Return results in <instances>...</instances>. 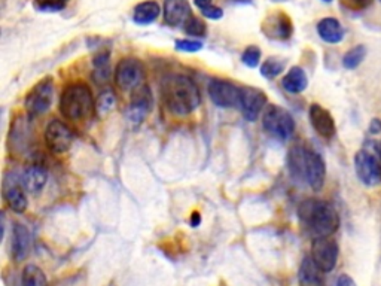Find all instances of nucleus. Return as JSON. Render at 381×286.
Segmentation results:
<instances>
[{
	"mask_svg": "<svg viewBox=\"0 0 381 286\" xmlns=\"http://www.w3.org/2000/svg\"><path fill=\"white\" fill-rule=\"evenodd\" d=\"M161 97L165 109L176 116L190 115L201 103L197 83L185 75L167 76L161 83Z\"/></svg>",
	"mask_w": 381,
	"mask_h": 286,
	"instance_id": "f257e3e1",
	"label": "nucleus"
},
{
	"mask_svg": "<svg viewBox=\"0 0 381 286\" xmlns=\"http://www.w3.org/2000/svg\"><path fill=\"white\" fill-rule=\"evenodd\" d=\"M298 217L314 237H331L340 229V214L328 201L304 200L298 207Z\"/></svg>",
	"mask_w": 381,
	"mask_h": 286,
	"instance_id": "f03ea898",
	"label": "nucleus"
},
{
	"mask_svg": "<svg viewBox=\"0 0 381 286\" xmlns=\"http://www.w3.org/2000/svg\"><path fill=\"white\" fill-rule=\"evenodd\" d=\"M60 112L69 121H83L97 112L91 88L83 82L67 86L60 97Z\"/></svg>",
	"mask_w": 381,
	"mask_h": 286,
	"instance_id": "7ed1b4c3",
	"label": "nucleus"
},
{
	"mask_svg": "<svg viewBox=\"0 0 381 286\" xmlns=\"http://www.w3.org/2000/svg\"><path fill=\"white\" fill-rule=\"evenodd\" d=\"M262 127L271 137L288 142L295 133V119L282 106L271 104L265 107L264 115H262Z\"/></svg>",
	"mask_w": 381,
	"mask_h": 286,
	"instance_id": "20e7f679",
	"label": "nucleus"
},
{
	"mask_svg": "<svg viewBox=\"0 0 381 286\" xmlns=\"http://www.w3.org/2000/svg\"><path fill=\"white\" fill-rule=\"evenodd\" d=\"M54 102V81L51 76L41 79L36 86L29 91L24 107L30 118L41 116L50 111Z\"/></svg>",
	"mask_w": 381,
	"mask_h": 286,
	"instance_id": "39448f33",
	"label": "nucleus"
},
{
	"mask_svg": "<svg viewBox=\"0 0 381 286\" xmlns=\"http://www.w3.org/2000/svg\"><path fill=\"white\" fill-rule=\"evenodd\" d=\"M115 82L123 91H136L145 82V66L134 57L123 58L115 70Z\"/></svg>",
	"mask_w": 381,
	"mask_h": 286,
	"instance_id": "423d86ee",
	"label": "nucleus"
},
{
	"mask_svg": "<svg viewBox=\"0 0 381 286\" xmlns=\"http://www.w3.org/2000/svg\"><path fill=\"white\" fill-rule=\"evenodd\" d=\"M340 249L337 242L331 237H314L312 243V259L314 264L324 271L329 273L337 266Z\"/></svg>",
	"mask_w": 381,
	"mask_h": 286,
	"instance_id": "0eeeda50",
	"label": "nucleus"
},
{
	"mask_svg": "<svg viewBox=\"0 0 381 286\" xmlns=\"http://www.w3.org/2000/svg\"><path fill=\"white\" fill-rule=\"evenodd\" d=\"M43 137L48 149L54 154L67 152L75 140L74 130L63 121H60V119H54L46 125Z\"/></svg>",
	"mask_w": 381,
	"mask_h": 286,
	"instance_id": "6e6552de",
	"label": "nucleus"
},
{
	"mask_svg": "<svg viewBox=\"0 0 381 286\" xmlns=\"http://www.w3.org/2000/svg\"><path fill=\"white\" fill-rule=\"evenodd\" d=\"M261 32L271 41H289L293 34V22L283 11H276L261 22Z\"/></svg>",
	"mask_w": 381,
	"mask_h": 286,
	"instance_id": "1a4fd4ad",
	"label": "nucleus"
},
{
	"mask_svg": "<svg viewBox=\"0 0 381 286\" xmlns=\"http://www.w3.org/2000/svg\"><path fill=\"white\" fill-rule=\"evenodd\" d=\"M354 170L359 181L366 186H377L381 184V165L371 152L365 149L356 152Z\"/></svg>",
	"mask_w": 381,
	"mask_h": 286,
	"instance_id": "9d476101",
	"label": "nucleus"
},
{
	"mask_svg": "<svg viewBox=\"0 0 381 286\" xmlns=\"http://www.w3.org/2000/svg\"><path fill=\"white\" fill-rule=\"evenodd\" d=\"M240 93L242 88L222 79H214L209 83V95L212 102L222 109L240 106Z\"/></svg>",
	"mask_w": 381,
	"mask_h": 286,
	"instance_id": "9b49d317",
	"label": "nucleus"
},
{
	"mask_svg": "<svg viewBox=\"0 0 381 286\" xmlns=\"http://www.w3.org/2000/svg\"><path fill=\"white\" fill-rule=\"evenodd\" d=\"M268 102L267 94L255 87H243L240 93V109L246 121L255 123Z\"/></svg>",
	"mask_w": 381,
	"mask_h": 286,
	"instance_id": "f8f14e48",
	"label": "nucleus"
},
{
	"mask_svg": "<svg viewBox=\"0 0 381 286\" xmlns=\"http://www.w3.org/2000/svg\"><path fill=\"white\" fill-rule=\"evenodd\" d=\"M326 164L321 155L313 149L305 151V182L313 191H319L325 185Z\"/></svg>",
	"mask_w": 381,
	"mask_h": 286,
	"instance_id": "ddd939ff",
	"label": "nucleus"
},
{
	"mask_svg": "<svg viewBox=\"0 0 381 286\" xmlns=\"http://www.w3.org/2000/svg\"><path fill=\"white\" fill-rule=\"evenodd\" d=\"M308 118L310 123H312V127L314 128L316 133L325 139L333 137L337 131L335 121H333V116L328 109H325L324 106H320L317 103H313L308 109Z\"/></svg>",
	"mask_w": 381,
	"mask_h": 286,
	"instance_id": "4468645a",
	"label": "nucleus"
},
{
	"mask_svg": "<svg viewBox=\"0 0 381 286\" xmlns=\"http://www.w3.org/2000/svg\"><path fill=\"white\" fill-rule=\"evenodd\" d=\"M32 250V234L24 224L15 222L12 229V240H11V255L15 262L26 261Z\"/></svg>",
	"mask_w": 381,
	"mask_h": 286,
	"instance_id": "2eb2a0df",
	"label": "nucleus"
},
{
	"mask_svg": "<svg viewBox=\"0 0 381 286\" xmlns=\"http://www.w3.org/2000/svg\"><path fill=\"white\" fill-rule=\"evenodd\" d=\"M4 200L8 207L15 213H24L29 207V201L26 196V189L22 188L17 177L6 179L4 184Z\"/></svg>",
	"mask_w": 381,
	"mask_h": 286,
	"instance_id": "dca6fc26",
	"label": "nucleus"
},
{
	"mask_svg": "<svg viewBox=\"0 0 381 286\" xmlns=\"http://www.w3.org/2000/svg\"><path fill=\"white\" fill-rule=\"evenodd\" d=\"M190 17H193V9L188 0H164V22L167 26H185Z\"/></svg>",
	"mask_w": 381,
	"mask_h": 286,
	"instance_id": "f3484780",
	"label": "nucleus"
},
{
	"mask_svg": "<svg viewBox=\"0 0 381 286\" xmlns=\"http://www.w3.org/2000/svg\"><path fill=\"white\" fill-rule=\"evenodd\" d=\"M151 106H152L151 91L148 88L143 91V88L140 87L139 91L134 94L133 102H131L130 106L127 107L125 116L131 124H141L151 112Z\"/></svg>",
	"mask_w": 381,
	"mask_h": 286,
	"instance_id": "a211bd4d",
	"label": "nucleus"
},
{
	"mask_svg": "<svg viewBox=\"0 0 381 286\" xmlns=\"http://www.w3.org/2000/svg\"><path fill=\"white\" fill-rule=\"evenodd\" d=\"M22 188L30 194H39L48 182V173L42 165H29L20 176Z\"/></svg>",
	"mask_w": 381,
	"mask_h": 286,
	"instance_id": "6ab92c4d",
	"label": "nucleus"
},
{
	"mask_svg": "<svg viewBox=\"0 0 381 286\" xmlns=\"http://www.w3.org/2000/svg\"><path fill=\"white\" fill-rule=\"evenodd\" d=\"M317 34L320 36L321 41H325L326 43L335 45L344 39V27L337 18L326 17V18L319 21Z\"/></svg>",
	"mask_w": 381,
	"mask_h": 286,
	"instance_id": "aec40b11",
	"label": "nucleus"
},
{
	"mask_svg": "<svg viewBox=\"0 0 381 286\" xmlns=\"http://www.w3.org/2000/svg\"><path fill=\"white\" fill-rule=\"evenodd\" d=\"M321 271L312 259V257H305L301 262L300 271H298V280L300 286H325Z\"/></svg>",
	"mask_w": 381,
	"mask_h": 286,
	"instance_id": "412c9836",
	"label": "nucleus"
},
{
	"mask_svg": "<svg viewBox=\"0 0 381 286\" xmlns=\"http://www.w3.org/2000/svg\"><path fill=\"white\" fill-rule=\"evenodd\" d=\"M305 151L307 148L295 145L288 152V169L295 181H305Z\"/></svg>",
	"mask_w": 381,
	"mask_h": 286,
	"instance_id": "4be33fe9",
	"label": "nucleus"
},
{
	"mask_svg": "<svg viewBox=\"0 0 381 286\" xmlns=\"http://www.w3.org/2000/svg\"><path fill=\"white\" fill-rule=\"evenodd\" d=\"M308 86V78L303 67L293 66L282 79V87L291 94H301Z\"/></svg>",
	"mask_w": 381,
	"mask_h": 286,
	"instance_id": "5701e85b",
	"label": "nucleus"
},
{
	"mask_svg": "<svg viewBox=\"0 0 381 286\" xmlns=\"http://www.w3.org/2000/svg\"><path fill=\"white\" fill-rule=\"evenodd\" d=\"M160 5L155 0H146L136 5L133 11V21L139 26H149L160 17Z\"/></svg>",
	"mask_w": 381,
	"mask_h": 286,
	"instance_id": "b1692460",
	"label": "nucleus"
},
{
	"mask_svg": "<svg viewBox=\"0 0 381 286\" xmlns=\"http://www.w3.org/2000/svg\"><path fill=\"white\" fill-rule=\"evenodd\" d=\"M21 283L22 286H48V279L41 267L29 264L22 270Z\"/></svg>",
	"mask_w": 381,
	"mask_h": 286,
	"instance_id": "393cba45",
	"label": "nucleus"
},
{
	"mask_svg": "<svg viewBox=\"0 0 381 286\" xmlns=\"http://www.w3.org/2000/svg\"><path fill=\"white\" fill-rule=\"evenodd\" d=\"M109 58H111L109 51H102L94 57L92 60L94 81L103 83L109 79Z\"/></svg>",
	"mask_w": 381,
	"mask_h": 286,
	"instance_id": "a878e982",
	"label": "nucleus"
},
{
	"mask_svg": "<svg viewBox=\"0 0 381 286\" xmlns=\"http://www.w3.org/2000/svg\"><path fill=\"white\" fill-rule=\"evenodd\" d=\"M286 67V60L280 57H270L261 66V75L267 79L277 78Z\"/></svg>",
	"mask_w": 381,
	"mask_h": 286,
	"instance_id": "bb28decb",
	"label": "nucleus"
},
{
	"mask_svg": "<svg viewBox=\"0 0 381 286\" xmlns=\"http://www.w3.org/2000/svg\"><path fill=\"white\" fill-rule=\"evenodd\" d=\"M365 55H366V48L363 45H357L344 54L342 66L349 70L359 67L361 63L365 60Z\"/></svg>",
	"mask_w": 381,
	"mask_h": 286,
	"instance_id": "cd10ccee",
	"label": "nucleus"
},
{
	"mask_svg": "<svg viewBox=\"0 0 381 286\" xmlns=\"http://www.w3.org/2000/svg\"><path fill=\"white\" fill-rule=\"evenodd\" d=\"M195 6L200 9V12L202 15H205L206 18L209 20H221L223 17V11L222 8L216 6L213 4V0H194Z\"/></svg>",
	"mask_w": 381,
	"mask_h": 286,
	"instance_id": "c85d7f7f",
	"label": "nucleus"
},
{
	"mask_svg": "<svg viewBox=\"0 0 381 286\" xmlns=\"http://www.w3.org/2000/svg\"><path fill=\"white\" fill-rule=\"evenodd\" d=\"M115 103H116V97H115V93L112 90L102 91L99 94L97 100H95V106H97V112L100 115L109 114L115 107Z\"/></svg>",
	"mask_w": 381,
	"mask_h": 286,
	"instance_id": "c756f323",
	"label": "nucleus"
},
{
	"mask_svg": "<svg viewBox=\"0 0 381 286\" xmlns=\"http://www.w3.org/2000/svg\"><path fill=\"white\" fill-rule=\"evenodd\" d=\"M70 0H33V6L39 12H60L66 9Z\"/></svg>",
	"mask_w": 381,
	"mask_h": 286,
	"instance_id": "7c9ffc66",
	"label": "nucleus"
},
{
	"mask_svg": "<svg viewBox=\"0 0 381 286\" xmlns=\"http://www.w3.org/2000/svg\"><path fill=\"white\" fill-rule=\"evenodd\" d=\"M183 30L188 36H195V38H202L207 33V26L205 21L200 20L198 17H190L183 26Z\"/></svg>",
	"mask_w": 381,
	"mask_h": 286,
	"instance_id": "2f4dec72",
	"label": "nucleus"
},
{
	"mask_svg": "<svg viewBox=\"0 0 381 286\" xmlns=\"http://www.w3.org/2000/svg\"><path fill=\"white\" fill-rule=\"evenodd\" d=\"M261 62V50L256 46V45H250L247 46L246 50L243 51L242 54V63L249 67V69H254Z\"/></svg>",
	"mask_w": 381,
	"mask_h": 286,
	"instance_id": "473e14b6",
	"label": "nucleus"
},
{
	"mask_svg": "<svg viewBox=\"0 0 381 286\" xmlns=\"http://www.w3.org/2000/svg\"><path fill=\"white\" fill-rule=\"evenodd\" d=\"M174 46L177 51H182V53H198L200 50H202V42L194 41V39H181V41H176Z\"/></svg>",
	"mask_w": 381,
	"mask_h": 286,
	"instance_id": "72a5a7b5",
	"label": "nucleus"
},
{
	"mask_svg": "<svg viewBox=\"0 0 381 286\" xmlns=\"http://www.w3.org/2000/svg\"><path fill=\"white\" fill-rule=\"evenodd\" d=\"M344 2L353 9H363L371 4V0H344Z\"/></svg>",
	"mask_w": 381,
	"mask_h": 286,
	"instance_id": "f704fd0d",
	"label": "nucleus"
},
{
	"mask_svg": "<svg viewBox=\"0 0 381 286\" xmlns=\"http://www.w3.org/2000/svg\"><path fill=\"white\" fill-rule=\"evenodd\" d=\"M337 286H357V285L349 274H340V278L337 279Z\"/></svg>",
	"mask_w": 381,
	"mask_h": 286,
	"instance_id": "c9c22d12",
	"label": "nucleus"
},
{
	"mask_svg": "<svg viewBox=\"0 0 381 286\" xmlns=\"http://www.w3.org/2000/svg\"><path fill=\"white\" fill-rule=\"evenodd\" d=\"M369 133L373 135H380L381 133V119L374 118L371 124H369Z\"/></svg>",
	"mask_w": 381,
	"mask_h": 286,
	"instance_id": "e433bc0d",
	"label": "nucleus"
},
{
	"mask_svg": "<svg viewBox=\"0 0 381 286\" xmlns=\"http://www.w3.org/2000/svg\"><path fill=\"white\" fill-rule=\"evenodd\" d=\"M200 224H201V214L198 212H194L189 218V225L193 226V229H197V226H200Z\"/></svg>",
	"mask_w": 381,
	"mask_h": 286,
	"instance_id": "4c0bfd02",
	"label": "nucleus"
},
{
	"mask_svg": "<svg viewBox=\"0 0 381 286\" xmlns=\"http://www.w3.org/2000/svg\"><path fill=\"white\" fill-rule=\"evenodd\" d=\"M233 2H235V4H240V5H246V4H250V2H252V0H233Z\"/></svg>",
	"mask_w": 381,
	"mask_h": 286,
	"instance_id": "58836bf2",
	"label": "nucleus"
},
{
	"mask_svg": "<svg viewBox=\"0 0 381 286\" xmlns=\"http://www.w3.org/2000/svg\"><path fill=\"white\" fill-rule=\"evenodd\" d=\"M375 149H377V152H378V155H380V158H381V143H378V145L375 147Z\"/></svg>",
	"mask_w": 381,
	"mask_h": 286,
	"instance_id": "ea45409f",
	"label": "nucleus"
},
{
	"mask_svg": "<svg viewBox=\"0 0 381 286\" xmlns=\"http://www.w3.org/2000/svg\"><path fill=\"white\" fill-rule=\"evenodd\" d=\"M324 2H325V4H331V2H332V0H324Z\"/></svg>",
	"mask_w": 381,
	"mask_h": 286,
	"instance_id": "a19ab883",
	"label": "nucleus"
},
{
	"mask_svg": "<svg viewBox=\"0 0 381 286\" xmlns=\"http://www.w3.org/2000/svg\"><path fill=\"white\" fill-rule=\"evenodd\" d=\"M272 2H284V0H272Z\"/></svg>",
	"mask_w": 381,
	"mask_h": 286,
	"instance_id": "79ce46f5",
	"label": "nucleus"
}]
</instances>
